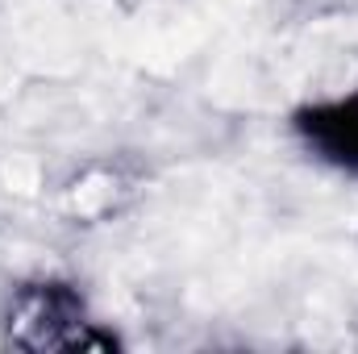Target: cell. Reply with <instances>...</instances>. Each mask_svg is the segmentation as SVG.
Returning a JSON list of instances; mask_svg holds the SVG:
<instances>
[{
  "mask_svg": "<svg viewBox=\"0 0 358 354\" xmlns=\"http://www.w3.org/2000/svg\"><path fill=\"white\" fill-rule=\"evenodd\" d=\"M287 125L308 159L338 176H358V88L304 100Z\"/></svg>",
  "mask_w": 358,
  "mask_h": 354,
  "instance_id": "6da1fadb",
  "label": "cell"
}]
</instances>
